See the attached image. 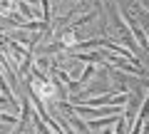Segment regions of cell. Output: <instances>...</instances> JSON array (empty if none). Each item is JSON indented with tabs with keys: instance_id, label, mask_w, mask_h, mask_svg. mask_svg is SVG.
<instances>
[{
	"instance_id": "cell-1",
	"label": "cell",
	"mask_w": 149,
	"mask_h": 134,
	"mask_svg": "<svg viewBox=\"0 0 149 134\" xmlns=\"http://www.w3.org/2000/svg\"><path fill=\"white\" fill-rule=\"evenodd\" d=\"M119 117H122V114H109V117H102V119H97V122H90V129L92 127H109V124H114Z\"/></svg>"
},
{
	"instance_id": "cell-4",
	"label": "cell",
	"mask_w": 149,
	"mask_h": 134,
	"mask_svg": "<svg viewBox=\"0 0 149 134\" xmlns=\"http://www.w3.org/2000/svg\"><path fill=\"white\" fill-rule=\"evenodd\" d=\"M102 134H112V129H109V127H107V129H104V132H102Z\"/></svg>"
},
{
	"instance_id": "cell-5",
	"label": "cell",
	"mask_w": 149,
	"mask_h": 134,
	"mask_svg": "<svg viewBox=\"0 0 149 134\" xmlns=\"http://www.w3.org/2000/svg\"><path fill=\"white\" fill-rule=\"evenodd\" d=\"M0 129H5V127H3V124H0Z\"/></svg>"
},
{
	"instance_id": "cell-2",
	"label": "cell",
	"mask_w": 149,
	"mask_h": 134,
	"mask_svg": "<svg viewBox=\"0 0 149 134\" xmlns=\"http://www.w3.org/2000/svg\"><path fill=\"white\" fill-rule=\"evenodd\" d=\"M74 57L82 60V62H100V60H102L100 55H92V52H90V55H85V52H74Z\"/></svg>"
},
{
	"instance_id": "cell-3",
	"label": "cell",
	"mask_w": 149,
	"mask_h": 134,
	"mask_svg": "<svg viewBox=\"0 0 149 134\" xmlns=\"http://www.w3.org/2000/svg\"><path fill=\"white\" fill-rule=\"evenodd\" d=\"M17 5H20V10H22V15H25V17H32V15H35V12H32V8L27 5V0H20Z\"/></svg>"
}]
</instances>
